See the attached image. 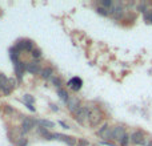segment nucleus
<instances>
[{"mask_svg": "<svg viewBox=\"0 0 152 146\" xmlns=\"http://www.w3.org/2000/svg\"><path fill=\"white\" fill-rule=\"evenodd\" d=\"M97 134H99L100 137H103V138H112V130L108 128V125L103 126V128L97 132Z\"/></svg>", "mask_w": 152, "mask_h": 146, "instance_id": "obj_8", "label": "nucleus"}, {"mask_svg": "<svg viewBox=\"0 0 152 146\" xmlns=\"http://www.w3.org/2000/svg\"><path fill=\"white\" fill-rule=\"evenodd\" d=\"M126 134H127L126 130H124V128H121V126H115V128L112 129V138L116 139V141H121Z\"/></svg>", "mask_w": 152, "mask_h": 146, "instance_id": "obj_3", "label": "nucleus"}, {"mask_svg": "<svg viewBox=\"0 0 152 146\" xmlns=\"http://www.w3.org/2000/svg\"><path fill=\"white\" fill-rule=\"evenodd\" d=\"M68 86L72 88L74 90H79V89L81 88V80L79 77H74L72 80L68 81Z\"/></svg>", "mask_w": 152, "mask_h": 146, "instance_id": "obj_10", "label": "nucleus"}, {"mask_svg": "<svg viewBox=\"0 0 152 146\" xmlns=\"http://www.w3.org/2000/svg\"><path fill=\"white\" fill-rule=\"evenodd\" d=\"M148 146H152V141H150V142H148Z\"/></svg>", "mask_w": 152, "mask_h": 146, "instance_id": "obj_30", "label": "nucleus"}, {"mask_svg": "<svg viewBox=\"0 0 152 146\" xmlns=\"http://www.w3.org/2000/svg\"><path fill=\"white\" fill-rule=\"evenodd\" d=\"M58 94H59V97H60L63 101H66V102H68V100H69V97H68V93H67L64 89H59L58 90Z\"/></svg>", "mask_w": 152, "mask_h": 146, "instance_id": "obj_16", "label": "nucleus"}, {"mask_svg": "<svg viewBox=\"0 0 152 146\" xmlns=\"http://www.w3.org/2000/svg\"><path fill=\"white\" fill-rule=\"evenodd\" d=\"M96 11H97V13H99V15H103V16H107L108 13H110V11H108L107 8H103V7H99Z\"/></svg>", "mask_w": 152, "mask_h": 146, "instance_id": "obj_18", "label": "nucleus"}, {"mask_svg": "<svg viewBox=\"0 0 152 146\" xmlns=\"http://www.w3.org/2000/svg\"><path fill=\"white\" fill-rule=\"evenodd\" d=\"M34 125H35V121H34V120L26 118V120L23 121V132H28V130H31V129L34 128Z\"/></svg>", "mask_w": 152, "mask_h": 146, "instance_id": "obj_13", "label": "nucleus"}, {"mask_svg": "<svg viewBox=\"0 0 152 146\" xmlns=\"http://www.w3.org/2000/svg\"><path fill=\"white\" fill-rule=\"evenodd\" d=\"M37 132H39L42 136H44L47 139H53V134H50V132H48L45 128H43V126H40V128L37 129Z\"/></svg>", "mask_w": 152, "mask_h": 146, "instance_id": "obj_14", "label": "nucleus"}, {"mask_svg": "<svg viewBox=\"0 0 152 146\" xmlns=\"http://www.w3.org/2000/svg\"><path fill=\"white\" fill-rule=\"evenodd\" d=\"M18 48L21 51H31L32 49V41L29 40H24V41H20L18 44Z\"/></svg>", "mask_w": 152, "mask_h": 146, "instance_id": "obj_12", "label": "nucleus"}, {"mask_svg": "<svg viewBox=\"0 0 152 146\" xmlns=\"http://www.w3.org/2000/svg\"><path fill=\"white\" fill-rule=\"evenodd\" d=\"M18 145H19V146H26V145H27V139L23 138L21 141H18Z\"/></svg>", "mask_w": 152, "mask_h": 146, "instance_id": "obj_24", "label": "nucleus"}, {"mask_svg": "<svg viewBox=\"0 0 152 146\" xmlns=\"http://www.w3.org/2000/svg\"><path fill=\"white\" fill-rule=\"evenodd\" d=\"M67 104H68L69 110H71V112H74V113H76V112H77V110L81 108V106H80V101H79L76 97H72V98H69Z\"/></svg>", "mask_w": 152, "mask_h": 146, "instance_id": "obj_5", "label": "nucleus"}, {"mask_svg": "<svg viewBox=\"0 0 152 146\" xmlns=\"http://www.w3.org/2000/svg\"><path fill=\"white\" fill-rule=\"evenodd\" d=\"M53 138L60 139V141L66 142V144H67V145H69V146H74V145H75V139L72 138V137L64 136V134H58V133H55V134H53Z\"/></svg>", "mask_w": 152, "mask_h": 146, "instance_id": "obj_6", "label": "nucleus"}, {"mask_svg": "<svg viewBox=\"0 0 152 146\" xmlns=\"http://www.w3.org/2000/svg\"><path fill=\"white\" fill-rule=\"evenodd\" d=\"M129 139H131V138H129V137L126 134V136L123 137V139L120 141V145H121V146H127V145H128V141H129Z\"/></svg>", "mask_w": 152, "mask_h": 146, "instance_id": "obj_19", "label": "nucleus"}, {"mask_svg": "<svg viewBox=\"0 0 152 146\" xmlns=\"http://www.w3.org/2000/svg\"><path fill=\"white\" fill-rule=\"evenodd\" d=\"M42 77L45 78V80H47V78H52V69L51 68H44L42 71Z\"/></svg>", "mask_w": 152, "mask_h": 146, "instance_id": "obj_15", "label": "nucleus"}, {"mask_svg": "<svg viewBox=\"0 0 152 146\" xmlns=\"http://www.w3.org/2000/svg\"><path fill=\"white\" fill-rule=\"evenodd\" d=\"M60 125H61V126H63V128H66V129H68V126H67V125H66V124H64V122H60Z\"/></svg>", "mask_w": 152, "mask_h": 146, "instance_id": "obj_29", "label": "nucleus"}, {"mask_svg": "<svg viewBox=\"0 0 152 146\" xmlns=\"http://www.w3.org/2000/svg\"><path fill=\"white\" fill-rule=\"evenodd\" d=\"M111 5H112V1H111V0H102V7L103 8L111 7Z\"/></svg>", "mask_w": 152, "mask_h": 146, "instance_id": "obj_20", "label": "nucleus"}, {"mask_svg": "<svg viewBox=\"0 0 152 146\" xmlns=\"http://www.w3.org/2000/svg\"><path fill=\"white\" fill-rule=\"evenodd\" d=\"M88 120H89V124H91V126H96L97 124L102 121V113L99 112V109H96V108H95L92 112H89Z\"/></svg>", "mask_w": 152, "mask_h": 146, "instance_id": "obj_1", "label": "nucleus"}, {"mask_svg": "<svg viewBox=\"0 0 152 146\" xmlns=\"http://www.w3.org/2000/svg\"><path fill=\"white\" fill-rule=\"evenodd\" d=\"M79 146H88V142H87L86 139H80V141H79Z\"/></svg>", "mask_w": 152, "mask_h": 146, "instance_id": "obj_25", "label": "nucleus"}, {"mask_svg": "<svg viewBox=\"0 0 152 146\" xmlns=\"http://www.w3.org/2000/svg\"><path fill=\"white\" fill-rule=\"evenodd\" d=\"M75 116H76V120H77V122L83 124V122H84V120H86V118H88V116H89V110L87 109V108H83V106H81L80 109H79L77 112L75 113Z\"/></svg>", "mask_w": 152, "mask_h": 146, "instance_id": "obj_2", "label": "nucleus"}, {"mask_svg": "<svg viewBox=\"0 0 152 146\" xmlns=\"http://www.w3.org/2000/svg\"><path fill=\"white\" fill-rule=\"evenodd\" d=\"M145 20H148L152 23V13H147V15H145Z\"/></svg>", "mask_w": 152, "mask_h": 146, "instance_id": "obj_26", "label": "nucleus"}, {"mask_svg": "<svg viewBox=\"0 0 152 146\" xmlns=\"http://www.w3.org/2000/svg\"><path fill=\"white\" fill-rule=\"evenodd\" d=\"M26 69H27V71H28L29 73H32V74H35V73H39V72H40V66H39V64H37L36 61H32V63H27Z\"/></svg>", "mask_w": 152, "mask_h": 146, "instance_id": "obj_9", "label": "nucleus"}, {"mask_svg": "<svg viewBox=\"0 0 152 146\" xmlns=\"http://www.w3.org/2000/svg\"><path fill=\"white\" fill-rule=\"evenodd\" d=\"M39 124H40V125H44L45 128H53V122H51V121H47V120H40Z\"/></svg>", "mask_w": 152, "mask_h": 146, "instance_id": "obj_17", "label": "nucleus"}, {"mask_svg": "<svg viewBox=\"0 0 152 146\" xmlns=\"http://www.w3.org/2000/svg\"><path fill=\"white\" fill-rule=\"evenodd\" d=\"M51 81H52V82L55 84L56 86H60V85H61V84H60V80H59V78H56V77H52V78H51Z\"/></svg>", "mask_w": 152, "mask_h": 146, "instance_id": "obj_23", "label": "nucleus"}, {"mask_svg": "<svg viewBox=\"0 0 152 146\" xmlns=\"http://www.w3.org/2000/svg\"><path fill=\"white\" fill-rule=\"evenodd\" d=\"M8 82H10V78H7L4 74H0V90H3L5 94L10 93Z\"/></svg>", "mask_w": 152, "mask_h": 146, "instance_id": "obj_7", "label": "nucleus"}, {"mask_svg": "<svg viewBox=\"0 0 152 146\" xmlns=\"http://www.w3.org/2000/svg\"><path fill=\"white\" fill-rule=\"evenodd\" d=\"M27 108H28V109H31V110H32V112H34V110H35V108H34V106H32V105H31V104H27Z\"/></svg>", "mask_w": 152, "mask_h": 146, "instance_id": "obj_28", "label": "nucleus"}, {"mask_svg": "<svg viewBox=\"0 0 152 146\" xmlns=\"http://www.w3.org/2000/svg\"><path fill=\"white\" fill-rule=\"evenodd\" d=\"M131 141L136 145H142L144 144V134L142 132H134L131 134Z\"/></svg>", "mask_w": 152, "mask_h": 146, "instance_id": "obj_4", "label": "nucleus"}, {"mask_svg": "<svg viewBox=\"0 0 152 146\" xmlns=\"http://www.w3.org/2000/svg\"><path fill=\"white\" fill-rule=\"evenodd\" d=\"M139 9H140V11H142V12H144V11H145V7H144V4L139 5Z\"/></svg>", "mask_w": 152, "mask_h": 146, "instance_id": "obj_27", "label": "nucleus"}, {"mask_svg": "<svg viewBox=\"0 0 152 146\" xmlns=\"http://www.w3.org/2000/svg\"><path fill=\"white\" fill-rule=\"evenodd\" d=\"M32 56H34L35 59H39V57H42V52H40L39 49H34L32 51Z\"/></svg>", "mask_w": 152, "mask_h": 146, "instance_id": "obj_21", "label": "nucleus"}, {"mask_svg": "<svg viewBox=\"0 0 152 146\" xmlns=\"http://www.w3.org/2000/svg\"><path fill=\"white\" fill-rule=\"evenodd\" d=\"M24 98H26L27 104H29V102H31V104H32V102L35 101V100H34V97H31V96H29V94H27V96H24Z\"/></svg>", "mask_w": 152, "mask_h": 146, "instance_id": "obj_22", "label": "nucleus"}, {"mask_svg": "<svg viewBox=\"0 0 152 146\" xmlns=\"http://www.w3.org/2000/svg\"><path fill=\"white\" fill-rule=\"evenodd\" d=\"M110 12L112 13V16L115 19H120L121 16H123V8H121L120 5H115V7H112L110 9Z\"/></svg>", "mask_w": 152, "mask_h": 146, "instance_id": "obj_11", "label": "nucleus"}]
</instances>
